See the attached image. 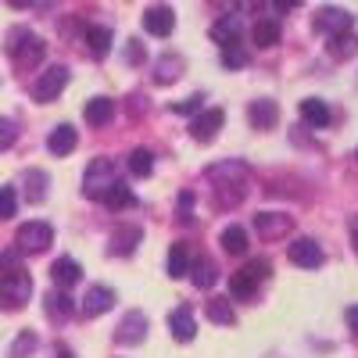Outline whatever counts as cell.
<instances>
[{"label":"cell","mask_w":358,"mask_h":358,"mask_svg":"<svg viewBox=\"0 0 358 358\" xmlns=\"http://www.w3.org/2000/svg\"><path fill=\"white\" fill-rule=\"evenodd\" d=\"M8 54L15 57L18 69H36L47 54V43L36 33H29V29H11L8 33Z\"/></svg>","instance_id":"obj_1"},{"label":"cell","mask_w":358,"mask_h":358,"mask_svg":"<svg viewBox=\"0 0 358 358\" xmlns=\"http://www.w3.org/2000/svg\"><path fill=\"white\" fill-rule=\"evenodd\" d=\"M115 183H118V169H115L111 158H94L83 172V194L94 197V201H101Z\"/></svg>","instance_id":"obj_2"},{"label":"cell","mask_w":358,"mask_h":358,"mask_svg":"<svg viewBox=\"0 0 358 358\" xmlns=\"http://www.w3.org/2000/svg\"><path fill=\"white\" fill-rule=\"evenodd\" d=\"M54 244V226L50 222H40V219H29L18 226L15 233V251L18 255H40Z\"/></svg>","instance_id":"obj_3"},{"label":"cell","mask_w":358,"mask_h":358,"mask_svg":"<svg viewBox=\"0 0 358 358\" xmlns=\"http://www.w3.org/2000/svg\"><path fill=\"white\" fill-rule=\"evenodd\" d=\"M33 294V276L25 268H11V273H0V305L8 308H22Z\"/></svg>","instance_id":"obj_4"},{"label":"cell","mask_w":358,"mask_h":358,"mask_svg":"<svg viewBox=\"0 0 358 358\" xmlns=\"http://www.w3.org/2000/svg\"><path fill=\"white\" fill-rule=\"evenodd\" d=\"M69 69L65 65H54V69H47V72H40V79L33 83V101H40V104H50V101H57L65 94V86H69Z\"/></svg>","instance_id":"obj_5"},{"label":"cell","mask_w":358,"mask_h":358,"mask_svg":"<svg viewBox=\"0 0 358 358\" xmlns=\"http://www.w3.org/2000/svg\"><path fill=\"white\" fill-rule=\"evenodd\" d=\"M312 25H315V33H322V36H341V33H351L355 15L344 11V8H319Z\"/></svg>","instance_id":"obj_6"},{"label":"cell","mask_w":358,"mask_h":358,"mask_svg":"<svg viewBox=\"0 0 358 358\" xmlns=\"http://www.w3.org/2000/svg\"><path fill=\"white\" fill-rule=\"evenodd\" d=\"M222 122H226V111H222V108H204L194 122H190V136H194L197 143H212V140L219 136Z\"/></svg>","instance_id":"obj_7"},{"label":"cell","mask_w":358,"mask_h":358,"mask_svg":"<svg viewBox=\"0 0 358 358\" xmlns=\"http://www.w3.org/2000/svg\"><path fill=\"white\" fill-rule=\"evenodd\" d=\"M287 255H290V262H294V265H301V268H319V265L326 262L322 248L312 241V236H297V241L287 248Z\"/></svg>","instance_id":"obj_8"},{"label":"cell","mask_w":358,"mask_h":358,"mask_svg":"<svg viewBox=\"0 0 358 358\" xmlns=\"http://www.w3.org/2000/svg\"><path fill=\"white\" fill-rule=\"evenodd\" d=\"M143 337H147V315L143 312H126L122 322H118V330H115V341L133 348V344H143Z\"/></svg>","instance_id":"obj_9"},{"label":"cell","mask_w":358,"mask_h":358,"mask_svg":"<svg viewBox=\"0 0 358 358\" xmlns=\"http://www.w3.org/2000/svg\"><path fill=\"white\" fill-rule=\"evenodd\" d=\"M143 29L151 36H169L172 29H176V11L165 8V4H151V8H143Z\"/></svg>","instance_id":"obj_10"},{"label":"cell","mask_w":358,"mask_h":358,"mask_svg":"<svg viewBox=\"0 0 358 358\" xmlns=\"http://www.w3.org/2000/svg\"><path fill=\"white\" fill-rule=\"evenodd\" d=\"M115 308V290L111 287H90L86 290V297H83V315L86 319H97V315H104V312H111Z\"/></svg>","instance_id":"obj_11"},{"label":"cell","mask_w":358,"mask_h":358,"mask_svg":"<svg viewBox=\"0 0 358 358\" xmlns=\"http://www.w3.org/2000/svg\"><path fill=\"white\" fill-rule=\"evenodd\" d=\"M169 334H172L176 341H183V344L197 337V322H194V312H190L187 305H179V308L169 312Z\"/></svg>","instance_id":"obj_12"},{"label":"cell","mask_w":358,"mask_h":358,"mask_svg":"<svg viewBox=\"0 0 358 358\" xmlns=\"http://www.w3.org/2000/svg\"><path fill=\"white\" fill-rule=\"evenodd\" d=\"M76 143H79L76 129H72L69 122H62V126H54V129H50V136H47V151H50L54 158H65V155L76 151Z\"/></svg>","instance_id":"obj_13"},{"label":"cell","mask_w":358,"mask_h":358,"mask_svg":"<svg viewBox=\"0 0 358 358\" xmlns=\"http://www.w3.org/2000/svg\"><path fill=\"white\" fill-rule=\"evenodd\" d=\"M248 118H251V126H255V129H273V126L280 122V108H276V101L262 97V101H251Z\"/></svg>","instance_id":"obj_14"},{"label":"cell","mask_w":358,"mask_h":358,"mask_svg":"<svg viewBox=\"0 0 358 358\" xmlns=\"http://www.w3.org/2000/svg\"><path fill=\"white\" fill-rule=\"evenodd\" d=\"M50 276H54V283H57V290H65V287H76L79 283V276H83V265L76 262V258H57L54 265H50Z\"/></svg>","instance_id":"obj_15"},{"label":"cell","mask_w":358,"mask_h":358,"mask_svg":"<svg viewBox=\"0 0 358 358\" xmlns=\"http://www.w3.org/2000/svg\"><path fill=\"white\" fill-rule=\"evenodd\" d=\"M140 241H143V229L140 226H118L111 233V255H133Z\"/></svg>","instance_id":"obj_16"},{"label":"cell","mask_w":358,"mask_h":358,"mask_svg":"<svg viewBox=\"0 0 358 358\" xmlns=\"http://www.w3.org/2000/svg\"><path fill=\"white\" fill-rule=\"evenodd\" d=\"M190 280H194V287L197 290H212L215 283H219V265L212 262V258H197L194 265H190Z\"/></svg>","instance_id":"obj_17"},{"label":"cell","mask_w":358,"mask_h":358,"mask_svg":"<svg viewBox=\"0 0 358 358\" xmlns=\"http://www.w3.org/2000/svg\"><path fill=\"white\" fill-rule=\"evenodd\" d=\"M212 40L226 50V47H241V22H236V18H219L215 25H212Z\"/></svg>","instance_id":"obj_18"},{"label":"cell","mask_w":358,"mask_h":358,"mask_svg":"<svg viewBox=\"0 0 358 358\" xmlns=\"http://www.w3.org/2000/svg\"><path fill=\"white\" fill-rule=\"evenodd\" d=\"M83 115H86L90 126H108L111 118H115V101L111 97H94V101H86Z\"/></svg>","instance_id":"obj_19"},{"label":"cell","mask_w":358,"mask_h":358,"mask_svg":"<svg viewBox=\"0 0 358 358\" xmlns=\"http://www.w3.org/2000/svg\"><path fill=\"white\" fill-rule=\"evenodd\" d=\"M301 122H305V126H312V129L330 126V108H326V101H319V97L301 101Z\"/></svg>","instance_id":"obj_20"},{"label":"cell","mask_w":358,"mask_h":358,"mask_svg":"<svg viewBox=\"0 0 358 358\" xmlns=\"http://www.w3.org/2000/svg\"><path fill=\"white\" fill-rule=\"evenodd\" d=\"M72 297L65 294V290H50L47 297H43V312H47V319H57V322H65L69 315H72Z\"/></svg>","instance_id":"obj_21"},{"label":"cell","mask_w":358,"mask_h":358,"mask_svg":"<svg viewBox=\"0 0 358 358\" xmlns=\"http://www.w3.org/2000/svg\"><path fill=\"white\" fill-rule=\"evenodd\" d=\"M255 229H258V236H283L290 229V215L262 212V215H255Z\"/></svg>","instance_id":"obj_22"},{"label":"cell","mask_w":358,"mask_h":358,"mask_svg":"<svg viewBox=\"0 0 358 358\" xmlns=\"http://www.w3.org/2000/svg\"><path fill=\"white\" fill-rule=\"evenodd\" d=\"M111 43H115L111 29H104V25H90L86 29V47H90V54H94V57H108Z\"/></svg>","instance_id":"obj_23"},{"label":"cell","mask_w":358,"mask_h":358,"mask_svg":"<svg viewBox=\"0 0 358 358\" xmlns=\"http://www.w3.org/2000/svg\"><path fill=\"white\" fill-rule=\"evenodd\" d=\"M101 204H104V208H111V212H122V208H133V204H136V197H133V190L122 183V179H118V183L101 197Z\"/></svg>","instance_id":"obj_24"},{"label":"cell","mask_w":358,"mask_h":358,"mask_svg":"<svg viewBox=\"0 0 358 358\" xmlns=\"http://www.w3.org/2000/svg\"><path fill=\"white\" fill-rule=\"evenodd\" d=\"M280 33H283V29H280V22H276V18H258L251 36H255V43H258V47H276V43H280Z\"/></svg>","instance_id":"obj_25"},{"label":"cell","mask_w":358,"mask_h":358,"mask_svg":"<svg viewBox=\"0 0 358 358\" xmlns=\"http://www.w3.org/2000/svg\"><path fill=\"white\" fill-rule=\"evenodd\" d=\"M47 183H50L47 172H40V169H29V172H25V197L33 201V204H40V201L47 197Z\"/></svg>","instance_id":"obj_26"},{"label":"cell","mask_w":358,"mask_h":358,"mask_svg":"<svg viewBox=\"0 0 358 358\" xmlns=\"http://www.w3.org/2000/svg\"><path fill=\"white\" fill-rule=\"evenodd\" d=\"M219 244H222V251H229V255H248V233H244L241 226H226L222 236H219Z\"/></svg>","instance_id":"obj_27"},{"label":"cell","mask_w":358,"mask_h":358,"mask_svg":"<svg viewBox=\"0 0 358 358\" xmlns=\"http://www.w3.org/2000/svg\"><path fill=\"white\" fill-rule=\"evenodd\" d=\"M165 268H169V276L172 280H183L190 273V258H187V248L183 244H172L169 258H165Z\"/></svg>","instance_id":"obj_28"},{"label":"cell","mask_w":358,"mask_h":358,"mask_svg":"<svg viewBox=\"0 0 358 358\" xmlns=\"http://www.w3.org/2000/svg\"><path fill=\"white\" fill-rule=\"evenodd\" d=\"M208 319L219 322V326H233L236 322V312L229 305V297H212V301H208Z\"/></svg>","instance_id":"obj_29"},{"label":"cell","mask_w":358,"mask_h":358,"mask_svg":"<svg viewBox=\"0 0 358 358\" xmlns=\"http://www.w3.org/2000/svg\"><path fill=\"white\" fill-rule=\"evenodd\" d=\"M241 276H244V280H248V283L258 290V283H265L268 276H273V265H268L265 258H251V262L241 268Z\"/></svg>","instance_id":"obj_30"},{"label":"cell","mask_w":358,"mask_h":358,"mask_svg":"<svg viewBox=\"0 0 358 358\" xmlns=\"http://www.w3.org/2000/svg\"><path fill=\"white\" fill-rule=\"evenodd\" d=\"M358 54V36L355 33H341V36H330V57L344 62V57H355Z\"/></svg>","instance_id":"obj_31"},{"label":"cell","mask_w":358,"mask_h":358,"mask_svg":"<svg viewBox=\"0 0 358 358\" xmlns=\"http://www.w3.org/2000/svg\"><path fill=\"white\" fill-rule=\"evenodd\" d=\"M179 76H183V62L179 57H172V54H165L162 62H158V72H155V83H176Z\"/></svg>","instance_id":"obj_32"},{"label":"cell","mask_w":358,"mask_h":358,"mask_svg":"<svg viewBox=\"0 0 358 358\" xmlns=\"http://www.w3.org/2000/svg\"><path fill=\"white\" fill-rule=\"evenodd\" d=\"M36 334L33 330H22L18 337H15V344H11V351H8V358H29V355H33L36 351Z\"/></svg>","instance_id":"obj_33"},{"label":"cell","mask_w":358,"mask_h":358,"mask_svg":"<svg viewBox=\"0 0 358 358\" xmlns=\"http://www.w3.org/2000/svg\"><path fill=\"white\" fill-rule=\"evenodd\" d=\"M151 169H155V155L147 151V147H136L129 155V172L133 176H151Z\"/></svg>","instance_id":"obj_34"},{"label":"cell","mask_w":358,"mask_h":358,"mask_svg":"<svg viewBox=\"0 0 358 358\" xmlns=\"http://www.w3.org/2000/svg\"><path fill=\"white\" fill-rule=\"evenodd\" d=\"M18 212V197L11 187H0V219H11Z\"/></svg>","instance_id":"obj_35"},{"label":"cell","mask_w":358,"mask_h":358,"mask_svg":"<svg viewBox=\"0 0 358 358\" xmlns=\"http://www.w3.org/2000/svg\"><path fill=\"white\" fill-rule=\"evenodd\" d=\"M229 294L241 297V301H248V297H255V287H251L241 273H233V276H229Z\"/></svg>","instance_id":"obj_36"},{"label":"cell","mask_w":358,"mask_h":358,"mask_svg":"<svg viewBox=\"0 0 358 358\" xmlns=\"http://www.w3.org/2000/svg\"><path fill=\"white\" fill-rule=\"evenodd\" d=\"M18 140V126L11 122V118H4L0 115V151H8V147Z\"/></svg>","instance_id":"obj_37"},{"label":"cell","mask_w":358,"mask_h":358,"mask_svg":"<svg viewBox=\"0 0 358 358\" xmlns=\"http://www.w3.org/2000/svg\"><path fill=\"white\" fill-rule=\"evenodd\" d=\"M172 111H176V115H201V111H204V97L194 94V97H187V101L172 104Z\"/></svg>","instance_id":"obj_38"},{"label":"cell","mask_w":358,"mask_h":358,"mask_svg":"<svg viewBox=\"0 0 358 358\" xmlns=\"http://www.w3.org/2000/svg\"><path fill=\"white\" fill-rule=\"evenodd\" d=\"M222 65H226V69H244V65H248V54H244L241 47H226V50H222Z\"/></svg>","instance_id":"obj_39"},{"label":"cell","mask_w":358,"mask_h":358,"mask_svg":"<svg viewBox=\"0 0 358 358\" xmlns=\"http://www.w3.org/2000/svg\"><path fill=\"white\" fill-rule=\"evenodd\" d=\"M143 57H147L143 43H140V40H129V43H126V62H129V65H140Z\"/></svg>","instance_id":"obj_40"},{"label":"cell","mask_w":358,"mask_h":358,"mask_svg":"<svg viewBox=\"0 0 358 358\" xmlns=\"http://www.w3.org/2000/svg\"><path fill=\"white\" fill-rule=\"evenodd\" d=\"M348 326H351V334L358 337V305H351V308H348Z\"/></svg>","instance_id":"obj_41"},{"label":"cell","mask_w":358,"mask_h":358,"mask_svg":"<svg viewBox=\"0 0 358 358\" xmlns=\"http://www.w3.org/2000/svg\"><path fill=\"white\" fill-rule=\"evenodd\" d=\"M54 358H76V355H72V348H65V344H54Z\"/></svg>","instance_id":"obj_42"},{"label":"cell","mask_w":358,"mask_h":358,"mask_svg":"<svg viewBox=\"0 0 358 358\" xmlns=\"http://www.w3.org/2000/svg\"><path fill=\"white\" fill-rule=\"evenodd\" d=\"M351 244H355V255H358V222H355V229H351Z\"/></svg>","instance_id":"obj_43"}]
</instances>
